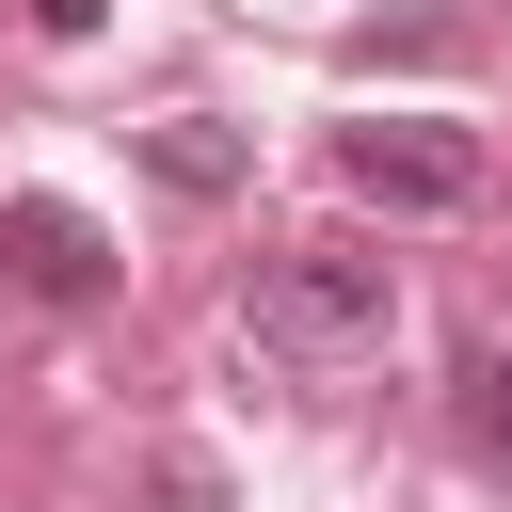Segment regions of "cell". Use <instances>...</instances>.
Returning a JSON list of instances; mask_svg holds the SVG:
<instances>
[{
	"mask_svg": "<svg viewBox=\"0 0 512 512\" xmlns=\"http://www.w3.org/2000/svg\"><path fill=\"white\" fill-rule=\"evenodd\" d=\"M0 288H32V304H112V240H96L64 192H16V208H0Z\"/></svg>",
	"mask_w": 512,
	"mask_h": 512,
	"instance_id": "obj_3",
	"label": "cell"
},
{
	"mask_svg": "<svg viewBox=\"0 0 512 512\" xmlns=\"http://www.w3.org/2000/svg\"><path fill=\"white\" fill-rule=\"evenodd\" d=\"M144 512H224V480H208V464H192V448H176V464H160V480H144Z\"/></svg>",
	"mask_w": 512,
	"mask_h": 512,
	"instance_id": "obj_6",
	"label": "cell"
},
{
	"mask_svg": "<svg viewBox=\"0 0 512 512\" xmlns=\"http://www.w3.org/2000/svg\"><path fill=\"white\" fill-rule=\"evenodd\" d=\"M96 16H112V0H32V32H96Z\"/></svg>",
	"mask_w": 512,
	"mask_h": 512,
	"instance_id": "obj_7",
	"label": "cell"
},
{
	"mask_svg": "<svg viewBox=\"0 0 512 512\" xmlns=\"http://www.w3.org/2000/svg\"><path fill=\"white\" fill-rule=\"evenodd\" d=\"M240 320H256L272 368H352V352L400 336V256L384 240H272L256 288H240Z\"/></svg>",
	"mask_w": 512,
	"mask_h": 512,
	"instance_id": "obj_1",
	"label": "cell"
},
{
	"mask_svg": "<svg viewBox=\"0 0 512 512\" xmlns=\"http://www.w3.org/2000/svg\"><path fill=\"white\" fill-rule=\"evenodd\" d=\"M464 464H480V480H512V352H480V368H464Z\"/></svg>",
	"mask_w": 512,
	"mask_h": 512,
	"instance_id": "obj_5",
	"label": "cell"
},
{
	"mask_svg": "<svg viewBox=\"0 0 512 512\" xmlns=\"http://www.w3.org/2000/svg\"><path fill=\"white\" fill-rule=\"evenodd\" d=\"M336 176L368 208H464L480 192V144L464 128H416V112H368V128H336Z\"/></svg>",
	"mask_w": 512,
	"mask_h": 512,
	"instance_id": "obj_2",
	"label": "cell"
},
{
	"mask_svg": "<svg viewBox=\"0 0 512 512\" xmlns=\"http://www.w3.org/2000/svg\"><path fill=\"white\" fill-rule=\"evenodd\" d=\"M144 160H160V192H240V144H224L208 112H160V128H144Z\"/></svg>",
	"mask_w": 512,
	"mask_h": 512,
	"instance_id": "obj_4",
	"label": "cell"
}]
</instances>
